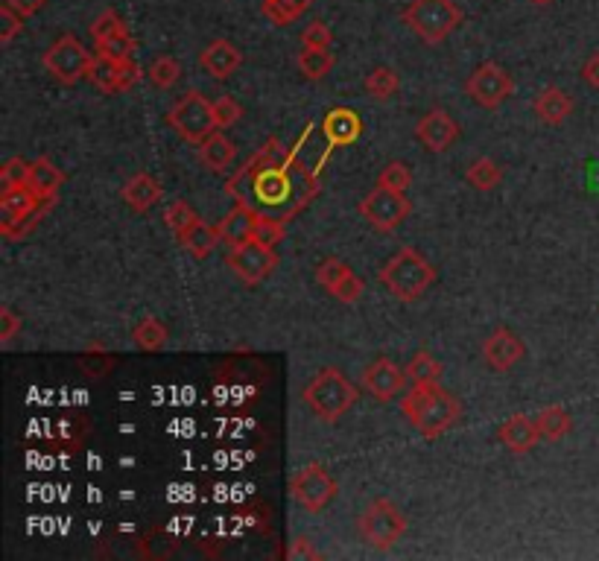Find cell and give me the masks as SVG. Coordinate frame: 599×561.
Listing matches in <instances>:
<instances>
[{"label":"cell","instance_id":"6da1fadb","mask_svg":"<svg viewBox=\"0 0 599 561\" xmlns=\"http://www.w3.org/2000/svg\"><path fill=\"white\" fill-rule=\"evenodd\" d=\"M401 410L424 439L442 436L448 427H453L462 418V404L450 392H445L439 383L412 386L401 401Z\"/></svg>","mask_w":599,"mask_h":561},{"label":"cell","instance_id":"7a4b0ae2","mask_svg":"<svg viewBox=\"0 0 599 561\" xmlns=\"http://www.w3.org/2000/svg\"><path fill=\"white\" fill-rule=\"evenodd\" d=\"M380 284L404 304L418 301L433 284H436V266L427 261L421 252H415L412 246L401 249L398 255H392L380 269Z\"/></svg>","mask_w":599,"mask_h":561},{"label":"cell","instance_id":"3957f363","mask_svg":"<svg viewBox=\"0 0 599 561\" xmlns=\"http://www.w3.org/2000/svg\"><path fill=\"white\" fill-rule=\"evenodd\" d=\"M304 404L313 410V415L325 424H337L345 412L351 410L360 398L357 386L345 377V374L328 366L310 380V386L304 389Z\"/></svg>","mask_w":599,"mask_h":561},{"label":"cell","instance_id":"277c9868","mask_svg":"<svg viewBox=\"0 0 599 561\" xmlns=\"http://www.w3.org/2000/svg\"><path fill=\"white\" fill-rule=\"evenodd\" d=\"M401 21L424 44H442L462 24V9L453 0H412Z\"/></svg>","mask_w":599,"mask_h":561},{"label":"cell","instance_id":"5b68a950","mask_svg":"<svg viewBox=\"0 0 599 561\" xmlns=\"http://www.w3.org/2000/svg\"><path fill=\"white\" fill-rule=\"evenodd\" d=\"M357 532H360V538H363L369 547L386 553V550H392V547L407 535V515H404L392 500L377 497V500H372V503L360 512V518H357Z\"/></svg>","mask_w":599,"mask_h":561},{"label":"cell","instance_id":"8992f818","mask_svg":"<svg viewBox=\"0 0 599 561\" xmlns=\"http://www.w3.org/2000/svg\"><path fill=\"white\" fill-rule=\"evenodd\" d=\"M97 56H91V50H85V44L76 36H59L44 53L41 65L47 68V74L59 79L62 85H76L79 79H88L91 65Z\"/></svg>","mask_w":599,"mask_h":561},{"label":"cell","instance_id":"52a82bcc","mask_svg":"<svg viewBox=\"0 0 599 561\" xmlns=\"http://www.w3.org/2000/svg\"><path fill=\"white\" fill-rule=\"evenodd\" d=\"M167 123L179 132V138H185L188 144H202L208 135H214L217 117H214V103H208L199 91H188L170 112Z\"/></svg>","mask_w":599,"mask_h":561},{"label":"cell","instance_id":"ba28073f","mask_svg":"<svg viewBox=\"0 0 599 561\" xmlns=\"http://www.w3.org/2000/svg\"><path fill=\"white\" fill-rule=\"evenodd\" d=\"M290 494L304 512H322L339 494V486L322 462H307L290 477Z\"/></svg>","mask_w":599,"mask_h":561},{"label":"cell","instance_id":"9c48e42d","mask_svg":"<svg viewBox=\"0 0 599 561\" xmlns=\"http://www.w3.org/2000/svg\"><path fill=\"white\" fill-rule=\"evenodd\" d=\"M360 214H363V220L372 225V228L389 234V231H395L398 225L410 217L412 205L407 202L404 193L377 185L375 190H369V193L360 199Z\"/></svg>","mask_w":599,"mask_h":561},{"label":"cell","instance_id":"30bf717a","mask_svg":"<svg viewBox=\"0 0 599 561\" xmlns=\"http://www.w3.org/2000/svg\"><path fill=\"white\" fill-rule=\"evenodd\" d=\"M465 91H468V97H474L477 106L500 109L515 94V79L506 74V68H500L497 62H483L474 74L468 76Z\"/></svg>","mask_w":599,"mask_h":561},{"label":"cell","instance_id":"8fae6325","mask_svg":"<svg viewBox=\"0 0 599 561\" xmlns=\"http://www.w3.org/2000/svg\"><path fill=\"white\" fill-rule=\"evenodd\" d=\"M228 269L249 287L261 284L263 278L275 269L278 263V255L272 246H263L258 240H249L246 246H237V249H228Z\"/></svg>","mask_w":599,"mask_h":561},{"label":"cell","instance_id":"7c38bea8","mask_svg":"<svg viewBox=\"0 0 599 561\" xmlns=\"http://www.w3.org/2000/svg\"><path fill=\"white\" fill-rule=\"evenodd\" d=\"M360 380H363V389H366L375 401H383V404H386V401H395V398L407 389V383H410L407 369L395 366L389 357H377L375 363H369Z\"/></svg>","mask_w":599,"mask_h":561},{"label":"cell","instance_id":"4fadbf2b","mask_svg":"<svg viewBox=\"0 0 599 561\" xmlns=\"http://www.w3.org/2000/svg\"><path fill=\"white\" fill-rule=\"evenodd\" d=\"M524 354V342L509 328L491 331V337L483 342V360H486L488 369H494V372H509L512 366H518L524 360Z\"/></svg>","mask_w":599,"mask_h":561},{"label":"cell","instance_id":"5bb4252c","mask_svg":"<svg viewBox=\"0 0 599 561\" xmlns=\"http://www.w3.org/2000/svg\"><path fill=\"white\" fill-rule=\"evenodd\" d=\"M415 138L430 152H445L459 138V123L445 109H433L418 120Z\"/></svg>","mask_w":599,"mask_h":561},{"label":"cell","instance_id":"9a60e30c","mask_svg":"<svg viewBox=\"0 0 599 561\" xmlns=\"http://www.w3.org/2000/svg\"><path fill=\"white\" fill-rule=\"evenodd\" d=\"M88 79L103 91V94H120V91H129L138 79V65L129 59V62H112V59H103L97 56L94 65H91V74Z\"/></svg>","mask_w":599,"mask_h":561},{"label":"cell","instance_id":"2e32d148","mask_svg":"<svg viewBox=\"0 0 599 561\" xmlns=\"http://www.w3.org/2000/svg\"><path fill=\"white\" fill-rule=\"evenodd\" d=\"M255 220H258V214H255L246 202H237V205L225 214L223 223L217 225L220 243H223L225 249L246 246L249 240H255Z\"/></svg>","mask_w":599,"mask_h":561},{"label":"cell","instance_id":"e0dca14e","mask_svg":"<svg viewBox=\"0 0 599 561\" xmlns=\"http://www.w3.org/2000/svg\"><path fill=\"white\" fill-rule=\"evenodd\" d=\"M497 439H500L503 448L512 450V453H529V450L538 445L541 430H538L535 418H529V415H524V412H518V415H512V418H506V421L500 424Z\"/></svg>","mask_w":599,"mask_h":561},{"label":"cell","instance_id":"ac0fdd59","mask_svg":"<svg viewBox=\"0 0 599 561\" xmlns=\"http://www.w3.org/2000/svg\"><path fill=\"white\" fill-rule=\"evenodd\" d=\"M199 65L205 74H211L214 79H228L240 65H243V53L240 47H234L231 41L217 38L211 41L202 53H199Z\"/></svg>","mask_w":599,"mask_h":561},{"label":"cell","instance_id":"d6986e66","mask_svg":"<svg viewBox=\"0 0 599 561\" xmlns=\"http://www.w3.org/2000/svg\"><path fill=\"white\" fill-rule=\"evenodd\" d=\"M322 129H325L328 144H334V147H348V144H354V141L363 135V120H360V114L354 112V109L339 106V109H331V112L325 114Z\"/></svg>","mask_w":599,"mask_h":561},{"label":"cell","instance_id":"ffe728a7","mask_svg":"<svg viewBox=\"0 0 599 561\" xmlns=\"http://www.w3.org/2000/svg\"><path fill=\"white\" fill-rule=\"evenodd\" d=\"M44 205V199L38 196L30 185L3 187L0 193V220H18V217H30Z\"/></svg>","mask_w":599,"mask_h":561},{"label":"cell","instance_id":"44dd1931","mask_svg":"<svg viewBox=\"0 0 599 561\" xmlns=\"http://www.w3.org/2000/svg\"><path fill=\"white\" fill-rule=\"evenodd\" d=\"M532 109L538 114V120H544L547 126H559V123H564L573 114V97L567 91H562V88H556V85H547L535 97Z\"/></svg>","mask_w":599,"mask_h":561},{"label":"cell","instance_id":"7402d4cb","mask_svg":"<svg viewBox=\"0 0 599 561\" xmlns=\"http://www.w3.org/2000/svg\"><path fill=\"white\" fill-rule=\"evenodd\" d=\"M123 202L132 208V211H138V214H144V211H150L152 205L161 199V185L152 179L150 173H135L126 185H123Z\"/></svg>","mask_w":599,"mask_h":561},{"label":"cell","instance_id":"603a6c76","mask_svg":"<svg viewBox=\"0 0 599 561\" xmlns=\"http://www.w3.org/2000/svg\"><path fill=\"white\" fill-rule=\"evenodd\" d=\"M234 144L228 141L223 135V129H217L214 135H208L202 144H199V158H202V164L208 167V170H214V173H223L231 167V161H234Z\"/></svg>","mask_w":599,"mask_h":561},{"label":"cell","instance_id":"cb8c5ba5","mask_svg":"<svg viewBox=\"0 0 599 561\" xmlns=\"http://www.w3.org/2000/svg\"><path fill=\"white\" fill-rule=\"evenodd\" d=\"M255 193L258 199L266 205H278L281 199L290 196V179L284 170H278L275 164H266L261 167V173L255 176Z\"/></svg>","mask_w":599,"mask_h":561},{"label":"cell","instance_id":"d4e9b609","mask_svg":"<svg viewBox=\"0 0 599 561\" xmlns=\"http://www.w3.org/2000/svg\"><path fill=\"white\" fill-rule=\"evenodd\" d=\"M62 182H65V173H62L53 161L36 158V161L30 164V179H27V185L33 187L44 202H50V199L56 196V190L62 187Z\"/></svg>","mask_w":599,"mask_h":561},{"label":"cell","instance_id":"484cf974","mask_svg":"<svg viewBox=\"0 0 599 561\" xmlns=\"http://www.w3.org/2000/svg\"><path fill=\"white\" fill-rule=\"evenodd\" d=\"M94 47H97V56L112 59V62H129V59L135 56V38L129 33L126 21H123L117 30H112L109 36L94 41Z\"/></svg>","mask_w":599,"mask_h":561},{"label":"cell","instance_id":"4316f807","mask_svg":"<svg viewBox=\"0 0 599 561\" xmlns=\"http://www.w3.org/2000/svg\"><path fill=\"white\" fill-rule=\"evenodd\" d=\"M535 424H538V430H541V439H547V442H562L564 436L573 430V415L564 410V407H559V404H553V407H544V410L538 412Z\"/></svg>","mask_w":599,"mask_h":561},{"label":"cell","instance_id":"83f0119b","mask_svg":"<svg viewBox=\"0 0 599 561\" xmlns=\"http://www.w3.org/2000/svg\"><path fill=\"white\" fill-rule=\"evenodd\" d=\"M179 243L188 249L193 258H208V255L217 249L220 234H217V228H211L205 220H199V223L193 225V228H188V231L179 237Z\"/></svg>","mask_w":599,"mask_h":561},{"label":"cell","instance_id":"f1b7e54d","mask_svg":"<svg viewBox=\"0 0 599 561\" xmlns=\"http://www.w3.org/2000/svg\"><path fill=\"white\" fill-rule=\"evenodd\" d=\"M299 71L310 82H319L334 71V53L331 50H313V47H301L299 59H296Z\"/></svg>","mask_w":599,"mask_h":561},{"label":"cell","instance_id":"f546056e","mask_svg":"<svg viewBox=\"0 0 599 561\" xmlns=\"http://www.w3.org/2000/svg\"><path fill=\"white\" fill-rule=\"evenodd\" d=\"M407 377H410L412 386L439 383V377H442V363H439L430 351H418L410 363H407Z\"/></svg>","mask_w":599,"mask_h":561},{"label":"cell","instance_id":"4dcf8cb0","mask_svg":"<svg viewBox=\"0 0 599 561\" xmlns=\"http://www.w3.org/2000/svg\"><path fill=\"white\" fill-rule=\"evenodd\" d=\"M132 339H135V345L144 348V351H158V348H164V342H167V325L158 322L155 316H147V319H141V322L135 325Z\"/></svg>","mask_w":599,"mask_h":561},{"label":"cell","instance_id":"1f68e13d","mask_svg":"<svg viewBox=\"0 0 599 561\" xmlns=\"http://www.w3.org/2000/svg\"><path fill=\"white\" fill-rule=\"evenodd\" d=\"M310 3H313V0H272V3H263V15H266L272 24L287 27V24H293L299 15L307 12Z\"/></svg>","mask_w":599,"mask_h":561},{"label":"cell","instance_id":"d6a6232c","mask_svg":"<svg viewBox=\"0 0 599 561\" xmlns=\"http://www.w3.org/2000/svg\"><path fill=\"white\" fill-rule=\"evenodd\" d=\"M500 179H503V170H500L491 158H486V155L477 158V161L468 167V185L483 190V193L494 190V187L500 185Z\"/></svg>","mask_w":599,"mask_h":561},{"label":"cell","instance_id":"836d02e7","mask_svg":"<svg viewBox=\"0 0 599 561\" xmlns=\"http://www.w3.org/2000/svg\"><path fill=\"white\" fill-rule=\"evenodd\" d=\"M147 76H150V82L158 91H167V88H173V85L179 82L182 65H179V59H173V56H158L150 68H147Z\"/></svg>","mask_w":599,"mask_h":561},{"label":"cell","instance_id":"e575fe53","mask_svg":"<svg viewBox=\"0 0 599 561\" xmlns=\"http://www.w3.org/2000/svg\"><path fill=\"white\" fill-rule=\"evenodd\" d=\"M202 217L190 208L185 199H176V202H170L167 205V211H164V223L170 225V231L176 234V237H182L188 228H193V225L199 223Z\"/></svg>","mask_w":599,"mask_h":561},{"label":"cell","instance_id":"d590c367","mask_svg":"<svg viewBox=\"0 0 599 561\" xmlns=\"http://www.w3.org/2000/svg\"><path fill=\"white\" fill-rule=\"evenodd\" d=\"M398 88H401V79L392 68H375L366 76V94L375 100H389Z\"/></svg>","mask_w":599,"mask_h":561},{"label":"cell","instance_id":"8d00e7d4","mask_svg":"<svg viewBox=\"0 0 599 561\" xmlns=\"http://www.w3.org/2000/svg\"><path fill=\"white\" fill-rule=\"evenodd\" d=\"M345 275H351V266L345 261H339V258H328V261H322L316 266V281L328 290V293H334L339 284L345 281Z\"/></svg>","mask_w":599,"mask_h":561},{"label":"cell","instance_id":"74e56055","mask_svg":"<svg viewBox=\"0 0 599 561\" xmlns=\"http://www.w3.org/2000/svg\"><path fill=\"white\" fill-rule=\"evenodd\" d=\"M377 185L389 187V190H398V193H404V190L412 185L410 167H407L404 161H389V164H386V167L380 170V176H377Z\"/></svg>","mask_w":599,"mask_h":561},{"label":"cell","instance_id":"f35d334b","mask_svg":"<svg viewBox=\"0 0 599 561\" xmlns=\"http://www.w3.org/2000/svg\"><path fill=\"white\" fill-rule=\"evenodd\" d=\"M284 237H287V228H284V223H281V220L258 214V220H255V240H258V243H263V246H272V249H275V246H278Z\"/></svg>","mask_w":599,"mask_h":561},{"label":"cell","instance_id":"ab89813d","mask_svg":"<svg viewBox=\"0 0 599 561\" xmlns=\"http://www.w3.org/2000/svg\"><path fill=\"white\" fill-rule=\"evenodd\" d=\"M27 179H30V161H24V158H9V161H3V167H0V182L3 187H15V185H27Z\"/></svg>","mask_w":599,"mask_h":561},{"label":"cell","instance_id":"60d3db41","mask_svg":"<svg viewBox=\"0 0 599 561\" xmlns=\"http://www.w3.org/2000/svg\"><path fill=\"white\" fill-rule=\"evenodd\" d=\"M334 33L325 21H313L307 24V30L301 33V47H313V50H331Z\"/></svg>","mask_w":599,"mask_h":561},{"label":"cell","instance_id":"b9f144b4","mask_svg":"<svg viewBox=\"0 0 599 561\" xmlns=\"http://www.w3.org/2000/svg\"><path fill=\"white\" fill-rule=\"evenodd\" d=\"M24 21H27V18H24L21 12H15L9 3H3V6H0V41H3V44H9L12 38L21 33Z\"/></svg>","mask_w":599,"mask_h":561},{"label":"cell","instance_id":"7bdbcfd3","mask_svg":"<svg viewBox=\"0 0 599 561\" xmlns=\"http://www.w3.org/2000/svg\"><path fill=\"white\" fill-rule=\"evenodd\" d=\"M214 117H217V126H220V129H228V126H234V123L243 117V106H240L234 97H220V100L214 103Z\"/></svg>","mask_w":599,"mask_h":561},{"label":"cell","instance_id":"ee69618b","mask_svg":"<svg viewBox=\"0 0 599 561\" xmlns=\"http://www.w3.org/2000/svg\"><path fill=\"white\" fill-rule=\"evenodd\" d=\"M363 290H366V284H363V278L360 275H345V281L339 284L337 290L331 293L334 299L342 301V304H354V301H360L363 299Z\"/></svg>","mask_w":599,"mask_h":561},{"label":"cell","instance_id":"f6af8a7d","mask_svg":"<svg viewBox=\"0 0 599 561\" xmlns=\"http://www.w3.org/2000/svg\"><path fill=\"white\" fill-rule=\"evenodd\" d=\"M120 24H123V18H120L114 9H106V12H103V15H100V18L91 24V38H94V41H100L103 36H109L112 30H117Z\"/></svg>","mask_w":599,"mask_h":561},{"label":"cell","instance_id":"bcb514c9","mask_svg":"<svg viewBox=\"0 0 599 561\" xmlns=\"http://www.w3.org/2000/svg\"><path fill=\"white\" fill-rule=\"evenodd\" d=\"M21 331V319H18V313L12 310V307H3L0 310V342L6 345V342H12V337Z\"/></svg>","mask_w":599,"mask_h":561},{"label":"cell","instance_id":"7dc6e473","mask_svg":"<svg viewBox=\"0 0 599 561\" xmlns=\"http://www.w3.org/2000/svg\"><path fill=\"white\" fill-rule=\"evenodd\" d=\"M287 559L290 561H299V559H319V550H313V544H310V538H296L293 544H290V550H287Z\"/></svg>","mask_w":599,"mask_h":561},{"label":"cell","instance_id":"c3c4849f","mask_svg":"<svg viewBox=\"0 0 599 561\" xmlns=\"http://www.w3.org/2000/svg\"><path fill=\"white\" fill-rule=\"evenodd\" d=\"M15 12H21L24 18H33L36 12H41V6L47 3V0H6Z\"/></svg>","mask_w":599,"mask_h":561},{"label":"cell","instance_id":"681fc988","mask_svg":"<svg viewBox=\"0 0 599 561\" xmlns=\"http://www.w3.org/2000/svg\"><path fill=\"white\" fill-rule=\"evenodd\" d=\"M582 79H585L591 88H599V53H594V56L582 65Z\"/></svg>","mask_w":599,"mask_h":561},{"label":"cell","instance_id":"f907efd6","mask_svg":"<svg viewBox=\"0 0 599 561\" xmlns=\"http://www.w3.org/2000/svg\"><path fill=\"white\" fill-rule=\"evenodd\" d=\"M529 3H538V6H544V3H550V0H529Z\"/></svg>","mask_w":599,"mask_h":561},{"label":"cell","instance_id":"816d5d0a","mask_svg":"<svg viewBox=\"0 0 599 561\" xmlns=\"http://www.w3.org/2000/svg\"><path fill=\"white\" fill-rule=\"evenodd\" d=\"M263 3H272V0H263Z\"/></svg>","mask_w":599,"mask_h":561}]
</instances>
